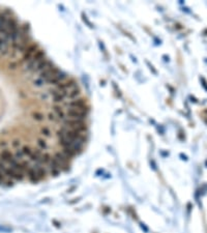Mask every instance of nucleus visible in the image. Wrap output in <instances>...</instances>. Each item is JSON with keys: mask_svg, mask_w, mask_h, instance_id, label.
Here are the masks:
<instances>
[{"mask_svg": "<svg viewBox=\"0 0 207 233\" xmlns=\"http://www.w3.org/2000/svg\"><path fill=\"white\" fill-rule=\"evenodd\" d=\"M9 68H13V70H15V68H16V63H12V64H9Z\"/></svg>", "mask_w": 207, "mask_h": 233, "instance_id": "4468645a", "label": "nucleus"}, {"mask_svg": "<svg viewBox=\"0 0 207 233\" xmlns=\"http://www.w3.org/2000/svg\"><path fill=\"white\" fill-rule=\"evenodd\" d=\"M39 44H36V43H34V44H31L30 46L26 49V51L23 53L22 62H25V63H27L28 61H30V59L34 56V55H35V53L39 51Z\"/></svg>", "mask_w": 207, "mask_h": 233, "instance_id": "7ed1b4c3", "label": "nucleus"}, {"mask_svg": "<svg viewBox=\"0 0 207 233\" xmlns=\"http://www.w3.org/2000/svg\"><path fill=\"white\" fill-rule=\"evenodd\" d=\"M33 149H34V147H31L30 145H22V146H21V150L23 151L24 155L27 156V158H29V156L32 154Z\"/></svg>", "mask_w": 207, "mask_h": 233, "instance_id": "6e6552de", "label": "nucleus"}, {"mask_svg": "<svg viewBox=\"0 0 207 233\" xmlns=\"http://www.w3.org/2000/svg\"><path fill=\"white\" fill-rule=\"evenodd\" d=\"M52 64H54V63H53V61L47 58V59L45 60V61L43 62V63H41V64L39 65V66L37 67L35 70H34L33 74H37V75H39V74H41V72H44L45 70H47V68H48L49 66H51Z\"/></svg>", "mask_w": 207, "mask_h": 233, "instance_id": "39448f33", "label": "nucleus"}, {"mask_svg": "<svg viewBox=\"0 0 207 233\" xmlns=\"http://www.w3.org/2000/svg\"><path fill=\"white\" fill-rule=\"evenodd\" d=\"M70 78V76L67 75L66 72H64L63 70H59L58 72L55 74V75H53L52 77H50L48 80H46V84L47 85H52V86H55L57 85V84H59L60 82H63V81H65L66 79H68Z\"/></svg>", "mask_w": 207, "mask_h": 233, "instance_id": "f03ea898", "label": "nucleus"}, {"mask_svg": "<svg viewBox=\"0 0 207 233\" xmlns=\"http://www.w3.org/2000/svg\"><path fill=\"white\" fill-rule=\"evenodd\" d=\"M12 229L8 227H4V226H0V232H10Z\"/></svg>", "mask_w": 207, "mask_h": 233, "instance_id": "f8f14e48", "label": "nucleus"}, {"mask_svg": "<svg viewBox=\"0 0 207 233\" xmlns=\"http://www.w3.org/2000/svg\"><path fill=\"white\" fill-rule=\"evenodd\" d=\"M33 85L35 86V87H37V88H41V87H44L45 85H47V84H46V82L41 79V78L37 77L35 80L33 81Z\"/></svg>", "mask_w": 207, "mask_h": 233, "instance_id": "1a4fd4ad", "label": "nucleus"}, {"mask_svg": "<svg viewBox=\"0 0 207 233\" xmlns=\"http://www.w3.org/2000/svg\"><path fill=\"white\" fill-rule=\"evenodd\" d=\"M47 119H48L49 121H52V122H59V119H58L57 115L53 111L48 113V115H47Z\"/></svg>", "mask_w": 207, "mask_h": 233, "instance_id": "9d476101", "label": "nucleus"}, {"mask_svg": "<svg viewBox=\"0 0 207 233\" xmlns=\"http://www.w3.org/2000/svg\"><path fill=\"white\" fill-rule=\"evenodd\" d=\"M55 134H53V132H52V129H50L49 127H47V125H45V127H43L41 129V137L45 138V139H52L53 138V136H54Z\"/></svg>", "mask_w": 207, "mask_h": 233, "instance_id": "423d86ee", "label": "nucleus"}, {"mask_svg": "<svg viewBox=\"0 0 207 233\" xmlns=\"http://www.w3.org/2000/svg\"><path fill=\"white\" fill-rule=\"evenodd\" d=\"M12 145H13V147H15L16 149H19V148H21V146H22V143H21L20 140H14L13 142H12Z\"/></svg>", "mask_w": 207, "mask_h": 233, "instance_id": "9b49d317", "label": "nucleus"}, {"mask_svg": "<svg viewBox=\"0 0 207 233\" xmlns=\"http://www.w3.org/2000/svg\"><path fill=\"white\" fill-rule=\"evenodd\" d=\"M48 174H49L48 170L45 166L39 165V164H33V165H31V167L28 170L26 171L25 175L27 176V178L31 182H39V181L46 178Z\"/></svg>", "mask_w": 207, "mask_h": 233, "instance_id": "f257e3e1", "label": "nucleus"}, {"mask_svg": "<svg viewBox=\"0 0 207 233\" xmlns=\"http://www.w3.org/2000/svg\"><path fill=\"white\" fill-rule=\"evenodd\" d=\"M36 145H37V148L43 151H49L50 149V144L48 140L43 137H39L36 139Z\"/></svg>", "mask_w": 207, "mask_h": 233, "instance_id": "20e7f679", "label": "nucleus"}, {"mask_svg": "<svg viewBox=\"0 0 207 233\" xmlns=\"http://www.w3.org/2000/svg\"><path fill=\"white\" fill-rule=\"evenodd\" d=\"M0 147L2 148V149H5V148L7 147V143L5 142V141H1L0 142Z\"/></svg>", "mask_w": 207, "mask_h": 233, "instance_id": "ddd939ff", "label": "nucleus"}, {"mask_svg": "<svg viewBox=\"0 0 207 233\" xmlns=\"http://www.w3.org/2000/svg\"><path fill=\"white\" fill-rule=\"evenodd\" d=\"M31 117H32L33 120H35V121H37V122H41V121H44L45 119H47V117L45 116L44 114L41 113V112H39V111L33 112V113L31 114Z\"/></svg>", "mask_w": 207, "mask_h": 233, "instance_id": "0eeeda50", "label": "nucleus"}]
</instances>
